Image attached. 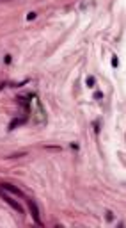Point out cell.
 Returning a JSON list of instances; mask_svg holds the SVG:
<instances>
[{
	"instance_id": "cell-5",
	"label": "cell",
	"mask_w": 126,
	"mask_h": 228,
	"mask_svg": "<svg viewBox=\"0 0 126 228\" xmlns=\"http://www.w3.org/2000/svg\"><path fill=\"white\" fill-rule=\"evenodd\" d=\"M36 16H37L36 13H29V14H27V18H29V20H36Z\"/></svg>"
},
{
	"instance_id": "cell-1",
	"label": "cell",
	"mask_w": 126,
	"mask_h": 228,
	"mask_svg": "<svg viewBox=\"0 0 126 228\" xmlns=\"http://www.w3.org/2000/svg\"><path fill=\"white\" fill-rule=\"evenodd\" d=\"M0 196H2V200H5V201H7V203H9V205L14 208V210H18V214H23V208H21V205H20L16 200H12L11 196H7V194L4 192V189H0Z\"/></svg>"
},
{
	"instance_id": "cell-8",
	"label": "cell",
	"mask_w": 126,
	"mask_h": 228,
	"mask_svg": "<svg viewBox=\"0 0 126 228\" xmlns=\"http://www.w3.org/2000/svg\"><path fill=\"white\" fill-rule=\"evenodd\" d=\"M114 216H112V212H107V221H112Z\"/></svg>"
},
{
	"instance_id": "cell-9",
	"label": "cell",
	"mask_w": 126,
	"mask_h": 228,
	"mask_svg": "<svg viewBox=\"0 0 126 228\" xmlns=\"http://www.w3.org/2000/svg\"><path fill=\"white\" fill-rule=\"evenodd\" d=\"M4 61H5V64H9V62H11V55H5V59H4Z\"/></svg>"
},
{
	"instance_id": "cell-7",
	"label": "cell",
	"mask_w": 126,
	"mask_h": 228,
	"mask_svg": "<svg viewBox=\"0 0 126 228\" xmlns=\"http://www.w3.org/2000/svg\"><path fill=\"white\" fill-rule=\"evenodd\" d=\"M117 64H119V61H117V57L114 55V57H112V66H117Z\"/></svg>"
},
{
	"instance_id": "cell-4",
	"label": "cell",
	"mask_w": 126,
	"mask_h": 228,
	"mask_svg": "<svg viewBox=\"0 0 126 228\" xmlns=\"http://www.w3.org/2000/svg\"><path fill=\"white\" fill-rule=\"evenodd\" d=\"M94 82H96V80H94V77H87V87H92V86H94Z\"/></svg>"
},
{
	"instance_id": "cell-2",
	"label": "cell",
	"mask_w": 126,
	"mask_h": 228,
	"mask_svg": "<svg viewBox=\"0 0 126 228\" xmlns=\"http://www.w3.org/2000/svg\"><path fill=\"white\" fill-rule=\"evenodd\" d=\"M0 189H4V191H9L12 194H16L18 198H25V194L20 191L18 187H14V185H11V184H0Z\"/></svg>"
},
{
	"instance_id": "cell-3",
	"label": "cell",
	"mask_w": 126,
	"mask_h": 228,
	"mask_svg": "<svg viewBox=\"0 0 126 228\" xmlns=\"http://www.w3.org/2000/svg\"><path fill=\"white\" fill-rule=\"evenodd\" d=\"M29 207H30V212H32L34 221H36L37 225H41V219H39V208H37V205H36V201H34V200H29Z\"/></svg>"
},
{
	"instance_id": "cell-6",
	"label": "cell",
	"mask_w": 126,
	"mask_h": 228,
	"mask_svg": "<svg viewBox=\"0 0 126 228\" xmlns=\"http://www.w3.org/2000/svg\"><path fill=\"white\" fill-rule=\"evenodd\" d=\"M94 98H96V100H99V98H103V95H101L99 91H96V93H94Z\"/></svg>"
}]
</instances>
